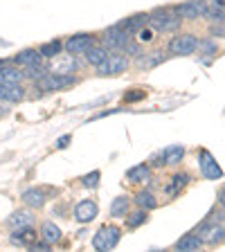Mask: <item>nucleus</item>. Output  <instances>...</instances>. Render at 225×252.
Listing matches in <instances>:
<instances>
[{"label": "nucleus", "mask_w": 225, "mask_h": 252, "mask_svg": "<svg viewBox=\"0 0 225 252\" xmlns=\"http://www.w3.org/2000/svg\"><path fill=\"white\" fill-rule=\"evenodd\" d=\"M196 43H198V38L192 36V34H178V36L169 43V50L173 54H194Z\"/></svg>", "instance_id": "4"}, {"label": "nucleus", "mask_w": 225, "mask_h": 252, "mask_svg": "<svg viewBox=\"0 0 225 252\" xmlns=\"http://www.w3.org/2000/svg\"><path fill=\"white\" fill-rule=\"evenodd\" d=\"M187 183H189V176H187V173H176V176H173V180H171V185L167 187V194L169 196H176Z\"/></svg>", "instance_id": "25"}, {"label": "nucleus", "mask_w": 225, "mask_h": 252, "mask_svg": "<svg viewBox=\"0 0 225 252\" xmlns=\"http://www.w3.org/2000/svg\"><path fill=\"white\" fill-rule=\"evenodd\" d=\"M142 223H147V212H133V214H129L126 212V227H140Z\"/></svg>", "instance_id": "30"}, {"label": "nucleus", "mask_w": 225, "mask_h": 252, "mask_svg": "<svg viewBox=\"0 0 225 252\" xmlns=\"http://www.w3.org/2000/svg\"><path fill=\"white\" fill-rule=\"evenodd\" d=\"M23 200H25V205H30V207H34V210H38V207H43L47 200L45 191L43 189H36V187H32L27 189L25 194H23Z\"/></svg>", "instance_id": "14"}, {"label": "nucleus", "mask_w": 225, "mask_h": 252, "mask_svg": "<svg viewBox=\"0 0 225 252\" xmlns=\"http://www.w3.org/2000/svg\"><path fill=\"white\" fill-rule=\"evenodd\" d=\"M120 236H122V232L117 230L115 225H104L99 232H97V234H95L93 248H95V250H99V252L113 250V248L120 243Z\"/></svg>", "instance_id": "2"}, {"label": "nucleus", "mask_w": 225, "mask_h": 252, "mask_svg": "<svg viewBox=\"0 0 225 252\" xmlns=\"http://www.w3.org/2000/svg\"><path fill=\"white\" fill-rule=\"evenodd\" d=\"M205 11H207V5L203 0H189L176 7V14L180 18H198V16H205Z\"/></svg>", "instance_id": "7"}, {"label": "nucleus", "mask_w": 225, "mask_h": 252, "mask_svg": "<svg viewBox=\"0 0 225 252\" xmlns=\"http://www.w3.org/2000/svg\"><path fill=\"white\" fill-rule=\"evenodd\" d=\"M135 203L140 205V207H144V210H156L158 207V200L153 198L151 191H140V194L135 196Z\"/></svg>", "instance_id": "28"}, {"label": "nucleus", "mask_w": 225, "mask_h": 252, "mask_svg": "<svg viewBox=\"0 0 225 252\" xmlns=\"http://www.w3.org/2000/svg\"><path fill=\"white\" fill-rule=\"evenodd\" d=\"M74 86V77L72 74H45V77L38 79V88L43 90H63Z\"/></svg>", "instance_id": "3"}, {"label": "nucleus", "mask_w": 225, "mask_h": 252, "mask_svg": "<svg viewBox=\"0 0 225 252\" xmlns=\"http://www.w3.org/2000/svg\"><path fill=\"white\" fill-rule=\"evenodd\" d=\"M86 57H88V61L93 63V65H99V63L106 61L108 52H106L104 47H88V50H86Z\"/></svg>", "instance_id": "26"}, {"label": "nucleus", "mask_w": 225, "mask_h": 252, "mask_svg": "<svg viewBox=\"0 0 225 252\" xmlns=\"http://www.w3.org/2000/svg\"><path fill=\"white\" fill-rule=\"evenodd\" d=\"M149 23L153 25V30L158 32H176L180 30V16L171 14V11L164 9H156L151 16H149Z\"/></svg>", "instance_id": "1"}, {"label": "nucleus", "mask_w": 225, "mask_h": 252, "mask_svg": "<svg viewBox=\"0 0 225 252\" xmlns=\"http://www.w3.org/2000/svg\"><path fill=\"white\" fill-rule=\"evenodd\" d=\"M30 248H32V250H38V252H47V250H50V243H47V241H43V243H36V241H34Z\"/></svg>", "instance_id": "35"}, {"label": "nucleus", "mask_w": 225, "mask_h": 252, "mask_svg": "<svg viewBox=\"0 0 225 252\" xmlns=\"http://www.w3.org/2000/svg\"><path fill=\"white\" fill-rule=\"evenodd\" d=\"M25 90L18 84H0V101H21Z\"/></svg>", "instance_id": "11"}, {"label": "nucleus", "mask_w": 225, "mask_h": 252, "mask_svg": "<svg viewBox=\"0 0 225 252\" xmlns=\"http://www.w3.org/2000/svg\"><path fill=\"white\" fill-rule=\"evenodd\" d=\"M183 156H185V149L180 147V144H171V147H167V149H164V153H162V158H164V162H167V164L180 162V160H183Z\"/></svg>", "instance_id": "22"}, {"label": "nucleus", "mask_w": 225, "mask_h": 252, "mask_svg": "<svg viewBox=\"0 0 225 252\" xmlns=\"http://www.w3.org/2000/svg\"><path fill=\"white\" fill-rule=\"evenodd\" d=\"M61 41H50V43H45V45H41L38 47V52H41V57H57L59 52H61Z\"/></svg>", "instance_id": "29"}, {"label": "nucleus", "mask_w": 225, "mask_h": 252, "mask_svg": "<svg viewBox=\"0 0 225 252\" xmlns=\"http://www.w3.org/2000/svg\"><path fill=\"white\" fill-rule=\"evenodd\" d=\"M68 142H70V135H63L61 140L57 142V147H59V149H65V147H68Z\"/></svg>", "instance_id": "37"}, {"label": "nucleus", "mask_w": 225, "mask_h": 252, "mask_svg": "<svg viewBox=\"0 0 225 252\" xmlns=\"http://www.w3.org/2000/svg\"><path fill=\"white\" fill-rule=\"evenodd\" d=\"M149 23V16L147 14H135V16H131V18H126V21H122V23H117V25L122 27V30H126V32H137V30H142V27Z\"/></svg>", "instance_id": "16"}, {"label": "nucleus", "mask_w": 225, "mask_h": 252, "mask_svg": "<svg viewBox=\"0 0 225 252\" xmlns=\"http://www.w3.org/2000/svg\"><path fill=\"white\" fill-rule=\"evenodd\" d=\"M200 241L205 243H221L223 241V225H203L200 227Z\"/></svg>", "instance_id": "12"}, {"label": "nucleus", "mask_w": 225, "mask_h": 252, "mask_svg": "<svg viewBox=\"0 0 225 252\" xmlns=\"http://www.w3.org/2000/svg\"><path fill=\"white\" fill-rule=\"evenodd\" d=\"M27 68H30V72H27V74H30V77L32 79H41V77H45V70L47 68H43V65H41V63H34V65H27Z\"/></svg>", "instance_id": "31"}, {"label": "nucleus", "mask_w": 225, "mask_h": 252, "mask_svg": "<svg viewBox=\"0 0 225 252\" xmlns=\"http://www.w3.org/2000/svg\"><path fill=\"white\" fill-rule=\"evenodd\" d=\"M212 32H214L216 36H223V27H219V30H216V27H214V30H212Z\"/></svg>", "instance_id": "38"}, {"label": "nucleus", "mask_w": 225, "mask_h": 252, "mask_svg": "<svg viewBox=\"0 0 225 252\" xmlns=\"http://www.w3.org/2000/svg\"><path fill=\"white\" fill-rule=\"evenodd\" d=\"M97 203H93V200H81V203H77V207H74V219L79 220V223H90V220L97 216Z\"/></svg>", "instance_id": "10"}, {"label": "nucleus", "mask_w": 225, "mask_h": 252, "mask_svg": "<svg viewBox=\"0 0 225 252\" xmlns=\"http://www.w3.org/2000/svg\"><path fill=\"white\" fill-rule=\"evenodd\" d=\"M99 176L101 173L99 171H93V173H88V176H84V185L86 187H97V185H99Z\"/></svg>", "instance_id": "32"}, {"label": "nucleus", "mask_w": 225, "mask_h": 252, "mask_svg": "<svg viewBox=\"0 0 225 252\" xmlns=\"http://www.w3.org/2000/svg\"><path fill=\"white\" fill-rule=\"evenodd\" d=\"M196 47H198V50H203V54H214L216 52V45L214 43H207V41H198L196 43Z\"/></svg>", "instance_id": "33"}, {"label": "nucleus", "mask_w": 225, "mask_h": 252, "mask_svg": "<svg viewBox=\"0 0 225 252\" xmlns=\"http://www.w3.org/2000/svg\"><path fill=\"white\" fill-rule=\"evenodd\" d=\"M11 227H25V225H32L34 223V214H30V212L25 210H18L14 212V214L9 216V220H7Z\"/></svg>", "instance_id": "17"}, {"label": "nucleus", "mask_w": 225, "mask_h": 252, "mask_svg": "<svg viewBox=\"0 0 225 252\" xmlns=\"http://www.w3.org/2000/svg\"><path fill=\"white\" fill-rule=\"evenodd\" d=\"M129 41H131V32L122 30L120 25L110 27V30L104 34V43L108 47H113V50H122V47H126V43Z\"/></svg>", "instance_id": "5"}, {"label": "nucleus", "mask_w": 225, "mask_h": 252, "mask_svg": "<svg viewBox=\"0 0 225 252\" xmlns=\"http://www.w3.org/2000/svg\"><path fill=\"white\" fill-rule=\"evenodd\" d=\"M140 34H137V38H140L142 43H149L153 38V30H147V27H142V30H137Z\"/></svg>", "instance_id": "34"}, {"label": "nucleus", "mask_w": 225, "mask_h": 252, "mask_svg": "<svg viewBox=\"0 0 225 252\" xmlns=\"http://www.w3.org/2000/svg\"><path fill=\"white\" fill-rule=\"evenodd\" d=\"M140 97H144V93H142V90H135V93L126 94L124 99H126V101H135V99H140Z\"/></svg>", "instance_id": "36"}, {"label": "nucleus", "mask_w": 225, "mask_h": 252, "mask_svg": "<svg viewBox=\"0 0 225 252\" xmlns=\"http://www.w3.org/2000/svg\"><path fill=\"white\" fill-rule=\"evenodd\" d=\"M93 45H95V38L90 36V34H74V36L65 43V47H68L70 54H81Z\"/></svg>", "instance_id": "9"}, {"label": "nucleus", "mask_w": 225, "mask_h": 252, "mask_svg": "<svg viewBox=\"0 0 225 252\" xmlns=\"http://www.w3.org/2000/svg\"><path fill=\"white\" fill-rule=\"evenodd\" d=\"M200 171H203L205 178H210V180L223 178V171H221V167L216 164V160L212 158V153H207V151H200Z\"/></svg>", "instance_id": "8"}, {"label": "nucleus", "mask_w": 225, "mask_h": 252, "mask_svg": "<svg viewBox=\"0 0 225 252\" xmlns=\"http://www.w3.org/2000/svg\"><path fill=\"white\" fill-rule=\"evenodd\" d=\"M126 212H129V198H126V196H117V198L110 203V216L122 219V216H126Z\"/></svg>", "instance_id": "24"}, {"label": "nucleus", "mask_w": 225, "mask_h": 252, "mask_svg": "<svg viewBox=\"0 0 225 252\" xmlns=\"http://www.w3.org/2000/svg\"><path fill=\"white\" fill-rule=\"evenodd\" d=\"M11 241L18 243V246H32V243L36 241V230H32V225L18 227V230L11 234Z\"/></svg>", "instance_id": "13"}, {"label": "nucleus", "mask_w": 225, "mask_h": 252, "mask_svg": "<svg viewBox=\"0 0 225 252\" xmlns=\"http://www.w3.org/2000/svg\"><path fill=\"white\" fill-rule=\"evenodd\" d=\"M5 113H7V108H0V117L5 115Z\"/></svg>", "instance_id": "39"}, {"label": "nucleus", "mask_w": 225, "mask_h": 252, "mask_svg": "<svg viewBox=\"0 0 225 252\" xmlns=\"http://www.w3.org/2000/svg\"><path fill=\"white\" fill-rule=\"evenodd\" d=\"M41 236H43V241H47L52 246V243H57L59 239H61V230H59V225H54L52 220H47L41 227Z\"/></svg>", "instance_id": "18"}, {"label": "nucleus", "mask_w": 225, "mask_h": 252, "mask_svg": "<svg viewBox=\"0 0 225 252\" xmlns=\"http://www.w3.org/2000/svg\"><path fill=\"white\" fill-rule=\"evenodd\" d=\"M54 72L57 74H72L74 70H77V61H74V54H70V57L61 59V61L54 63Z\"/></svg>", "instance_id": "21"}, {"label": "nucleus", "mask_w": 225, "mask_h": 252, "mask_svg": "<svg viewBox=\"0 0 225 252\" xmlns=\"http://www.w3.org/2000/svg\"><path fill=\"white\" fill-rule=\"evenodd\" d=\"M164 61V54L162 52H151L149 57H140V68H144V70H149V68H156L158 63H162Z\"/></svg>", "instance_id": "27"}, {"label": "nucleus", "mask_w": 225, "mask_h": 252, "mask_svg": "<svg viewBox=\"0 0 225 252\" xmlns=\"http://www.w3.org/2000/svg\"><path fill=\"white\" fill-rule=\"evenodd\" d=\"M97 68H99V74H104V77L106 74H120L129 68V61H126V57H120V54H110Z\"/></svg>", "instance_id": "6"}, {"label": "nucleus", "mask_w": 225, "mask_h": 252, "mask_svg": "<svg viewBox=\"0 0 225 252\" xmlns=\"http://www.w3.org/2000/svg\"><path fill=\"white\" fill-rule=\"evenodd\" d=\"M16 63H21V65H34V63H41V52H36V50H23V52L16 54Z\"/></svg>", "instance_id": "23"}, {"label": "nucleus", "mask_w": 225, "mask_h": 252, "mask_svg": "<svg viewBox=\"0 0 225 252\" xmlns=\"http://www.w3.org/2000/svg\"><path fill=\"white\" fill-rule=\"evenodd\" d=\"M126 178L131 180V183H147L151 178V167L149 164H137V167L126 171Z\"/></svg>", "instance_id": "15"}, {"label": "nucleus", "mask_w": 225, "mask_h": 252, "mask_svg": "<svg viewBox=\"0 0 225 252\" xmlns=\"http://www.w3.org/2000/svg\"><path fill=\"white\" fill-rule=\"evenodd\" d=\"M21 79H23L21 70L0 65V84H21Z\"/></svg>", "instance_id": "19"}, {"label": "nucleus", "mask_w": 225, "mask_h": 252, "mask_svg": "<svg viewBox=\"0 0 225 252\" xmlns=\"http://www.w3.org/2000/svg\"><path fill=\"white\" fill-rule=\"evenodd\" d=\"M200 243H203V241H200L198 234H185L183 239L178 241V246H176V248H178V250H183V252H194V250H198V248H200Z\"/></svg>", "instance_id": "20"}]
</instances>
